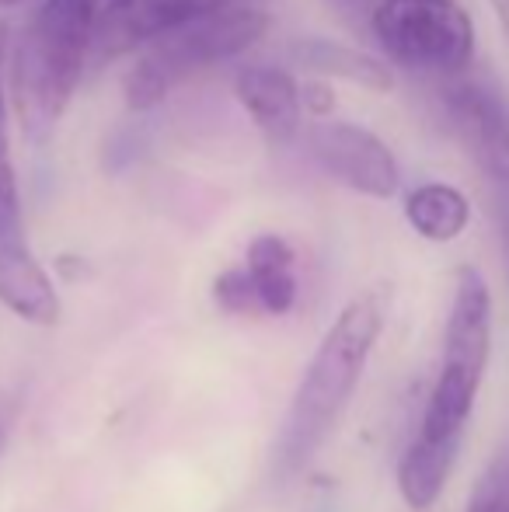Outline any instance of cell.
<instances>
[{
	"label": "cell",
	"instance_id": "1",
	"mask_svg": "<svg viewBox=\"0 0 509 512\" xmlns=\"http://www.w3.org/2000/svg\"><path fill=\"white\" fill-rule=\"evenodd\" d=\"M384 321V290L360 293L339 310L332 328L314 349L311 363L297 384V394L290 401V411L283 418V432H279L276 453H272L279 474L300 471L335 432L342 411L349 408L356 387H360L370 352L384 331Z\"/></svg>",
	"mask_w": 509,
	"mask_h": 512
},
{
	"label": "cell",
	"instance_id": "2",
	"mask_svg": "<svg viewBox=\"0 0 509 512\" xmlns=\"http://www.w3.org/2000/svg\"><path fill=\"white\" fill-rule=\"evenodd\" d=\"M98 0H42L11 53V108L21 133L42 143L63 119L95 39Z\"/></svg>",
	"mask_w": 509,
	"mask_h": 512
},
{
	"label": "cell",
	"instance_id": "3",
	"mask_svg": "<svg viewBox=\"0 0 509 512\" xmlns=\"http://www.w3.org/2000/svg\"><path fill=\"white\" fill-rule=\"evenodd\" d=\"M492 356V293L478 269H457L454 304L443 328L440 377L429 391L419 436L461 439Z\"/></svg>",
	"mask_w": 509,
	"mask_h": 512
},
{
	"label": "cell",
	"instance_id": "4",
	"mask_svg": "<svg viewBox=\"0 0 509 512\" xmlns=\"http://www.w3.org/2000/svg\"><path fill=\"white\" fill-rule=\"evenodd\" d=\"M265 28H269V14L255 7L252 0H238V4L206 14V18L189 21L178 32L154 42V49L133 63V70L123 81L126 105L136 112L154 108L189 77L203 74L231 56H241L255 42H262Z\"/></svg>",
	"mask_w": 509,
	"mask_h": 512
},
{
	"label": "cell",
	"instance_id": "5",
	"mask_svg": "<svg viewBox=\"0 0 509 512\" xmlns=\"http://www.w3.org/2000/svg\"><path fill=\"white\" fill-rule=\"evenodd\" d=\"M374 35L391 60L454 77L475 56V25L457 0H377Z\"/></svg>",
	"mask_w": 509,
	"mask_h": 512
},
{
	"label": "cell",
	"instance_id": "6",
	"mask_svg": "<svg viewBox=\"0 0 509 512\" xmlns=\"http://www.w3.org/2000/svg\"><path fill=\"white\" fill-rule=\"evenodd\" d=\"M311 154L335 182L370 199H391L401 189V171L391 147L356 122H321L311 133Z\"/></svg>",
	"mask_w": 509,
	"mask_h": 512
},
{
	"label": "cell",
	"instance_id": "7",
	"mask_svg": "<svg viewBox=\"0 0 509 512\" xmlns=\"http://www.w3.org/2000/svg\"><path fill=\"white\" fill-rule=\"evenodd\" d=\"M231 4L238 0H109L95 18L91 49L98 60H119Z\"/></svg>",
	"mask_w": 509,
	"mask_h": 512
},
{
	"label": "cell",
	"instance_id": "8",
	"mask_svg": "<svg viewBox=\"0 0 509 512\" xmlns=\"http://www.w3.org/2000/svg\"><path fill=\"white\" fill-rule=\"evenodd\" d=\"M447 115L478 168L509 189V108L489 88L457 84L447 91Z\"/></svg>",
	"mask_w": 509,
	"mask_h": 512
},
{
	"label": "cell",
	"instance_id": "9",
	"mask_svg": "<svg viewBox=\"0 0 509 512\" xmlns=\"http://www.w3.org/2000/svg\"><path fill=\"white\" fill-rule=\"evenodd\" d=\"M234 98L269 140L286 143L300 129V84L279 67H248L234 77Z\"/></svg>",
	"mask_w": 509,
	"mask_h": 512
},
{
	"label": "cell",
	"instance_id": "10",
	"mask_svg": "<svg viewBox=\"0 0 509 512\" xmlns=\"http://www.w3.org/2000/svg\"><path fill=\"white\" fill-rule=\"evenodd\" d=\"M0 304L39 328L60 321V293L39 258L28 251L25 237L0 244Z\"/></svg>",
	"mask_w": 509,
	"mask_h": 512
},
{
	"label": "cell",
	"instance_id": "11",
	"mask_svg": "<svg viewBox=\"0 0 509 512\" xmlns=\"http://www.w3.org/2000/svg\"><path fill=\"white\" fill-rule=\"evenodd\" d=\"M461 439H426L415 436L398 460V492L408 509L426 512L440 502L450 471L457 464Z\"/></svg>",
	"mask_w": 509,
	"mask_h": 512
},
{
	"label": "cell",
	"instance_id": "12",
	"mask_svg": "<svg viewBox=\"0 0 509 512\" xmlns=\"http://www.w3.org/2000/svg\"><path fill=\"white\" fill-rule=\"evenodd\" d=\"M293 248L279 234H258L245 251V269L255 283L262 314H286L297 304V272Z\"/></svg>",
	"mask_w": 509,
	"mask_h": 512
},
{
	"label": "cell",
	"instance_id": "13",
	"mask_svg": "<svg viewBox=\"0 0 509 512\" xmlns=\"http://www.w3.org/2000/svg\"><path fill=\"white\" fill-rule=\"evenodd\" d=\"M405 220L419 237H426L433 244H447L468 230L471 203L454 185L426 182L405 196Z\"/></svg>",
	"mask_w": 509,
	"mask_h": 512
},
{
	"label": "cell",
	"instance_id": "14",
	"mask_svg": "<svg viewBox=\"0 0 509 512\" xmlns=\"http://www.w3.org/2000/svg\"><path fill=\"white\" fill-rule=\"evenodd\" d=\"M293 60L304 70H314V74L342 77V81L381 91V95L394 88L391 70H387L381 60H374V56L363 53V49L342 46V42H332V39H300L297 46H293Z\"/></svg>",
	"mask_w": 509,
	"mask_h": 512
},
{
	"label": "cell",
	"instance_id": "15",
	"mask_svg": "<svg viewBox=\"0 0 509 512\" xmlns=\"http://www.w3.org/2000/svg\"><path fill=\"white\" fill-rule=\"evenodd\" d=\"M21 199H18V175L11 161V133H7V98L0 88V244L21 241Z\"/></svg>",
	"mask_w": 509,
	"mask_h": 512
},
{
	"label": "cell",
	"instance_id": "16",
	"mask_svg": "<svg viewBox=\"0 0 509 512\" xmlns=\"http://www.w3.org/2000/svg\"><path fill=\"white\" fill-rule=\"evenodd\" d=\"M464 512H509V443L478 474Z\"/></svg>",
	"mask_w": 509,
	"mask_h": 512
},
{
	"label": "cell",
	"instance_id": "17",
	"mask_svg": "<svg viewBox=\"0 0 509 512\" xmlns=\"http://www.w3.org/2000/svg\"><path fill=\"white\" fill-rule=\"evenodd\" d=\"M213 300H217V307L227 310V314H258V310H262L258 307L255 283L245 265L220 272V276L213 279Z\"/></svg>",
	"mask_w": 509,
	"mask_h": 512
},
{
	"label": "cell",
	"instance_id": "18",
	"mask_svg": "<svg viewBox=\"0 0 509 512\" xmlns=\"http://www.w3.org/2000/svg\"><path fill=\"white\" fill-rule=\"evenodd\" d=\"M300 102H304V112H311V115H332L335 91L328 88L325 81H307L304 88H300Z\"/></svg>",
	"mask_w": 509,
	"mask_h": 512
},
{
	"label": "cell",
	"instance_id": "19",
	"mask_svg": "<svg viewBox=\"0 0 509 512\" xmlns=\"http://www.w3.org/2000/svg\"><path fill=\"white\" fill-rule=\"evenodd\" d=\"M499 234H503V248H506V265H509V189H503V196H499Z\"/></svg>",
	"mask_w": 509,
	"mask_h": 512
},
{
	"label": "cell",
	"instance_id": "20",
	"mask_svg": "<svg viewBox=\"0 0 509 512\" xmlns=\"http://www.w3.org/2000/svg\"><path fill=\"white\" fill-rule=\"evenodd\" d=\"M492 7H496V14L503 18V28H506V35H509V0H492Z\"/></svg>",
	"mask_w": 509,
	"mask_h": 512
},
{
	"label": "cell",
	"instance_id": "21",
	"mask_svg": "<svg viewBox=\"0 0 509 512\" xmlns=\"http://www.w3.org/2000/svg\"><path fill=\"white\" fill-rule=\"evenodd\" d=\"M4 42H7V25L0 21V60H4Z\"/></svg>",
	"mask_w": 509,
	"mask_h": 512
},
{
	"label": "cell",
	"instance_id": "22",
	"mask_svg": "<svg viewBox=\"0 0 509 512\" xmlns=\"http://www.w3.org/2000/svg\"><path fill=\"white\" fill-rule=\"evenodd\" d=\"M0 4H18V0H0Z\"/></svg>",
	"mask_w": 509,
	"mask_h": 512
}]
</instances>
